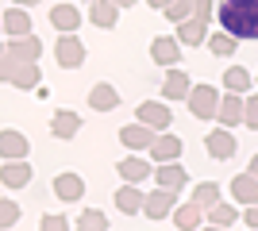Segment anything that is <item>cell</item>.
<instances>
[{
	"label": "cell",
	"mask_w": 258,
	"mask_h": 231,
	"mask_svg": "<svg viewBox=\"0 0 258 231\" xmlns=\"http://www.w3.org/2000/svg\"><path fill=\"white\" fill-rule=\"evenodd\" d=\"M173 227L177 231H197V227H205V208H201V204H197V200H189V204H177V208H173Z\"/></svg>",
	"instance_id": "20"
},
{
	"label": "cell",
	"mask_w": 258,
	"mask_h": 231,
	"mask_svg": "<svg viewBox=\"0 0 258 231\" xmlns=\"http://www.w3.org/2000/svg\"><path fill=\"white\" fill-rule=\"evenodd\" d=\"M162 16H166V20H173V23L189 20V16H193V0H170V4L162 8Z\"/></svg>",
	"instance_id": "34"
},
{
	"label": "cell",
	"mask_w": 258,
	"mask_h": 231,
	"mask_svg": "<svg viewBox=\"0 0 258 231\" xmlns=\"http://www.w3.org/2000/svg\"><path fill=\"white\" fill-rule=\"evenodd\" d=\"M0 185L4 189H23V185H31V162L27 158H16V162H4L0 166Z\"/></svg>",
	"instance_id": "17"
},
{
	"label": "cell",
	"mask_w": 258,
	"mask_h": 231,
	"mask_svg": "<svg viewBox=\"0 0 258 231\" xmlns=\"http://www.w3.org/2000/svg\"><path fill=\"white\" fill-rule=\"evenodd\" d=\"M89 108H93V112H116V108H119L116 85H108V81L93 85V89H89Z\"/></svg>",
	"instance_id": "22"
},
{
	"label": "cell",
	"mask_w": 258,
	"mask_h": 231,
	"mask_svg": "<svg viewBox=\"0 0 258 231\" xmlns=\"http://www.w3.org/2000/svg\"><path fill=\"white\" fill-rule=\"evenodd\" d=\"M216 123L220 127H239L243 123V93H227L220 97V108H216Z\"/></svg>",
	"instance_id": "13"
},
{
	"label": "cell",
	"mask_w": 258,
	"mask_h": 231,
	"mask_svg": "<svg viewBox=\"0 0 258 231\" xmlns=\"http://www.w3.org/2000/svg\"><path fill=\"white\" fill-rule=\"evenodd\" d=\"M173 208H177V193L173 189H154V193H147V200H143V216L147 220H166V216H173Z\"/></svg>",
	"instance_id": "6"
},
{
	"label": "cell",
	"mask_w": 258,
	"mask_h": 231,
	"mask_svg": "<svg viewBox=\"0 0 258 231\" xmlns=\"http://www.w3.org/2000/svg\"><path fill=\"white\" fill-rule=\"evenodd\" d=\"M12 73H16V58L4 54L0 58V81H12Z\"/></svg>",
	"instance_id": "38"
},
{
	"label": "cell",
	"mask_w": 258,
	"mask_h": 231,
	"mask_svg": "<svg viewBox=\"0 0 258 231\" xmlns=\"http://www.w3.org/2000/svg\"><path fill=\"white\" fill-rule=\"evenodd\" d=\"M181 150H185V143L177 139V135L158 131V135H154V143H151V162H177Z\"/></svg>",
	"instance_id": "16"
},
{
	"label": "cell",
	"mask_w": 258,
	"mask_h": 231,
	"mask_svg": "<svg viewBox=\"0 0 258 231\" xmlns=\"http://www.w3.org/2000/svg\"><path fill=\"white\" fill-rule=\"evenodd\" d=\"M154 181H158L162 189L181 193V189L189 185V170H185L181 162H158V166H154Z\"/></svg>",
	"instance_id": "15"
},
{
	"label": "cell",
	"mask_w": 258,
	"mask_h": 231,
	"mask_svg": "<svg viewBox=\"0 0 258 231\" xmlns=\"http://www.w3.org/2000/svg\"><path fill=\"white\" fill-rule=\"evenodd\" d=\"M12 4H16V8H35L39 0H12Z\"/></svg>",
	"instance_id": "40"
},
{
	"label": "cell",
	"mask_w": 258,
	"mask_h": 231,
	"mask_svg": "<svg viewBox=\"0 0 258 231\" xmlns=\"http://www.w3.org/2000/svg\"><path fill=\"white\" fill-rule=\"evenodd\" d=\"M220 89L216 85H193L189 89V97H185V104H189V112H193L197 120H216V108H220Z\"/></svg>",
	"instance_id": "2"
},
{
	"label": "cell",
	"mask_w": 258,
	"mask_h": 231,
	"mask_svg": "<svg viewBox=\"0 0 258 231\" xmlns=\"http://www.w3.org/2000/svg\"><path fill=\"white\" fill-rule=\"evenodd\" d=\"M197 231H231V227H216V223H205V227H197Z\"/></svg>",
	"instance_id": "43"
},
{
	"label": "cell",
	"mask_w": 258,
	"mask_h": 231,
	"mask_svg": "<svg viewBox=\"0 0 258 231\" xmlns=\"http://www.w3.org/2000/svg\"><path fill=\"white\" fill-rule=\"evenodd\" d=\"M27 154H31V143H27L23 131H16V127L0 131V158L4 162H16V158H27Z\"/></svg>",
	"instance_id": "12"
},
{
	"label": "cell",
	"mask_w": 258,
	"mask_h": 231,
	"mask_svg": "<svg viewBox=\"0 0 258 231\" xmlns=\"http://www.w3.org/2000/svg\"><path fill=\"white\" fill-rule=\"evenodd\" d=\"M39 81H43L39 62H16V73H12V85H16V89L31 93V89H39Z\"/></svg>",
	"instance_id": "28"
},
{
	"label": "cell",
	"mask_w": 258,
	"mask_h": 231,
	"mask_svg": "<svg viewBox=\"0 0 258 231\" xmlns=\"http://www.w3.org/2000/svg\"><path fill=\"white\" fill-rule=\"evenodd\" d=\"M50 131H54V139H74V135L81 131V116L70 112V108L54 112V116H50Z\"/></svg>",
	"instance_id": "26"
},
{
	"label": "cell",
	"mask_w": 258,
	"mask_h": 231,
	"mask_svg": "<svg viewBox=\"0 0 258 231\" xmlns=\"http://www.w3.org/2000/svg\"><path fill=\"white\" fill-rule=\"evenodd\" d=\"M116 170H119V177H123V181H131V185H143L147 177H154V166L143 162L135 150H127V158H119Z\"/></svg>",
	"instance_id": "14"
},
{
	"label": "cell",
	"mask_w": 258,
	"mask_h": 231,
	"mask_svg": "<svg viewBox=\"0 0 258 231\" xmlns=\"http://www.w3.org/2000/svg\"><path fill=\"white\" fill-rule=\"evenodd\" d=\"M193 200L201 204V208H212L216 200H224V189L216 185V181H201V185L193 189Z\"/></svg>",
	"instance_id": "32"
},
{
	"label": "cell",
	"mask_w": 258,
	"mask_h": 231,
	"mask_svg": "<svg viewBox=\"0 0 258 231\" xmlns=\"http://www.w3.org/2000/svg\"><path fill=\"white\" fill-rule=\"evenodd\" d=\"M243 123H247L250 131H258V93L243 97Z\"/></svg>",
	"instance_id": "35"
},
{
	"label": "cell",
	"mask_w": 258,
	"mask_h": 231,
	"mask_svg": "<svg viewBox=\"0 0 258 231\" xmlns=\"http://www.w3.org/2000/svg\"><path fill=\"white\" fill-rule=\"evenodd\" d=\"M151 62L162 69H170L181 62V43H177V35H158L151 43Z\"/></svg>",
	"instance_id": "7"
},
{
	"label": "cell",
	"mask_w": 258,
	"mask_h": 231,
	"mask_svg": "<svg viewBox=\"0 0 258 231\" xmlns=\"http://www.w3.org/2000/svg\"><path fill=\"white\" fill-rule=\"evenodd\" d=\"M227 197L235 200V204H258V177L250 174V170H243V174L231 177V185H227Z\"/></svg>",
	"instance_id": "9"
},
{
	"label": "cell",
	"mask_w": 258,
	"mask_h": 231,
	"mask_svg": "<svg viewBox=\"0 0 258 231\" xmlns=\"http://www.w3.org/2000/svg\"><path fill=\"white\" fill-rule=\"evenodd\" d=\"M8 54L16 58V62H39V58H43V39H35V35L12 39V43H8Z\"/></svg>",
	"instance_id": "24"
},
{
	"label": "cell",
	"mask_w": 258,
	"mask_h": 231,
	"mask_svg": "<svg viewBox=\"0 0 258 231\" xmlns=\"http://www.w3.org/2000/svg\"><path fill=\"white\" fill-rule=\"evenodd\" d=\"M39 231H70V220H66V216H43V220H39Z\"/></svg>",
	"instance_id": "37"
},
{
	"label": "cell",
	"mask_w": 258,
	"mask_h": 231,
	"mask_svg": "<svg viewBox=\"0 0 258 231\" xmlns=\"http://www.w3.org/2000/svg\"><path fill=\"white\" fill-rule=\"evenodd\" d=\"M205 46L212 50L216 58H231V54L239 50V39H231L227 31H216V35H208V43H205Z\"/></svg>",
	"instance_id": "31"
},
{
	"label": "cell",
	"mask_w": 258,
	"mask_h": 231,
	"mask_svg": "<svg viewBox=\"0 0 258 231\" xmlns=\"http://www.w3.org/2000/svg\"><path fill=\"white\" fill-rule=\"evenodd\" d=\"M205 150H208V158H212V162H231V158H235V150H239L231 127H216V131H208V135H205Z\"/></svg>",
	"instance_id": "4"
},
{
	"label": "cell",
	"mask_w": 258,
	"mask_h": 231,
	"mask_svg": "<svg viewBox=\"0 0 258 231\" xmlns=\"http://www.w3.org/2000/svg\"><path fill=\"white\" fill-rule=\"evenodd\" d=\"M81 4H93V0H81Z\"/></svg>",
	"instance_id": "46"
},
{
	"label": "cell",
	"mask_w": 258,
	"mask_h": 231,
	"mask_svg": "<svg viewBox=\"0 0 258 231\" xmlns=\"http://www.w3.org/2000/svg\"><path fill=\"white\" fill-rule=\"evenodd\" d=\"M216 23L231 39H258V0H216Z\"/></svg>",
	"instance_id": "1"
},
{
	"label": "cell",
	"mask_w": 258,
	"mask_h": 231,
	"mask_svg": "<svg viewBox=\"0 0 258 231\" xmlns=\"http://www.w3.org/2000/svg\"><path fill=\"white\" fill-rule=\"evenodd\" d=\"M143 200H147V193H143L139 185H131V181H123V185L116 189V208L123 212V216H135V212H143Z\"/></svg>",
	"instance_id": "23"
},
{
	"label": "cell",
	"mask_w": 258,
	"mask_h": 231,
	"mask_svg": "<svg viewBox=\"0 0 258 231\" xmlns=\"http://www.w3.org/2000/svg\"><path fill=\"white\" fill-rule=\"evenodd\" d=\"M177 43L181 46H201V43H208V23L205 20H197V16H189V20H181L177 23Z\"/></svg>",
	"instance_id": "21"
},
{
	"label": "cell",
	"mask_w": 258,
	"mask_h": 231,
	"mask_svg": "<svg viewBox=\"0 0 258 231\" xmlns=\"http://www.w3.org/2000/svg\"><path fill=\"white\" fill-rule=\"evenodd\" d=\"M116 8H135V0H112Z\"/></svg>",
	"instance_id": "42"
},
{
	"label": "cell",
	"mask_w": 258,
	"mask_h": 231,
	"mask_svg": "<svg viewBox=\"0 0 258 231\" xmlns=\"http://www.w3.org/2000/svg\"><path fill=\"white\" fill-rule=\"evenodd\" d=\"M189 89H193V77L185 73V69H166V81H162V100H185L189 97Z\"/></svg>",
	"instance_id": "19"
},
{
	"label": "cell",
	"mask_w": 258,
	"mask_h": 231,
	"mask_svg": "<svg viewBox=\"0 0 258 231\" xmlns=\"http://www.w3.org/2000/svg\"><path fill=\"white\" fill-rule=\"evenodd\" d=\"M54 62L62 69H81V62H85V43H81L77 35H62V39L54 43Z\"/></svg>",
	"instance_id": "5"
},
{
	"label": "cell",
	"mask_w": 258,
	"mask_h": 231,
	"mask_svg": "<svg viewBox=\"0 0 258 231\" xmlns=\"http://www.w3.org/2000/svg\"><path fill=\"white\" fill-rule=\"evenodd\" d=\"M254 81H258V73H254Z\"/></svg>",
	"instance_id": "47"
},
{
	"label": "cell",
	"mask_w": 258,
	"mask_h": 231,
	"mask_svg": "<svg viewBox=\"0 0 258 231\" xmlns=\"http://www.w3.org/2000/svg\"><path fill=\"white\" fill-rule=\"evenodd\" d=\"M20 223V204L12 197H0V231H12Z\"/></svg>",
	"instance_id": "33"
},
{
	"label": "cell",
	"mask_w": 258,
	"mask_h": 231,
	"mask_svg": "<svg viewBox=\"0 0 258 231\" xmlns=\"http://www.w3.org/2000/svg\"><path fill=\"white\" fill-rule=\"evenodd\" d=\"M4 54H8V43H0V58H4Z\"/></svg>",
	"instance_id": "45"
},
{
	"label": "cell",
	"mask_w": 258,
	"mask_h": 231,
	"mask_svg": "<svg viewBox=\"0 0 258 231\" xmlns=\"http://www.w3.org/2000/svg\"><path fill=\"white\" fill-rule=\"evenodd\" d=\"M135 120L154 127V131H170L173 127V108H170V100H143L139 112H135Z\"/></svg>",
	"instance_id": "3"
},
{
	"label": "cell",
	"mask_w": 258,
	"mask_h": 231,
	"mask_svg": "<svg viewBox=\"0 0 258 231\" xmlns=\"http://www.w3.org/2000/svg\"><path fill=\"white\" fill-rule=\"evenodd\" d=\"M46 20H50V27L58 35H77V27H81V8H74V4H54V8L46 12Z\"/></svg>",
	"instance_id": "10"
},
{
	"label": "cell",
	"mask_w": 258,
	"mask_h": 231,
	"mask_svg": "<svg viewBox=\"0 0 258 231\" xmlns=\"http://www.w3.org/2000/svg\"><path fill=\"white\" fill-rule=\"evenodd\" d=\"M89 20H93V27H100V31H112L119 23V8L112 0H93V4H89Z\"/></svg>",
	"instance_id": "25"
},
{
	"label": "cell",
	"mask_w": 258,
	"mask_h": 231,
	"mask_svg": "<svg viewBox=\"0 0 258 231\" xmlns=\"http://www.w3.org/2000/svg\"><path fill=\"white\" fill-rule=\"evenodd\" d=\"M147 4H151L154 12H162V8H166V4H170V0H147Z\"/></svg>",
	"instance_id": "41"
},
{
	"label": "cell",
	"mask_w": 258,
	"mask_h": 231,
	"mask_svg": "<svg viewBox=\"0 0 258 231\" xmlns=\"http://www.w3.org/2000/svg\"><path fill=\"white\" fill-rule=\"evenodd\" d=\"M50 189H54V197L62 200V204H74V200L85 197V177L81 174H58L50 181Z\"/></svg>",
	"instance_id": "11"
},
{
	"label": "cell",
	"mask_w": 258,
	"mask_h": 231,
	"mask_svg": "<svg viewBox=\"0 0 258 231\" xmlns=\"http://www.w3.org/2000/svg\"><path fill=\"white\" fill-rule=\"evenodd\" d=\"M243 223H247L250 231H258V204H247V212H243Z\"/></svg>",
	"instance_id": "39"
},
{
	"label": "cell",
	"mask_w": 258,
	"mask_h": 231,
	"mask_svg": "<svg viewBox=\"0 0 258 231\" xmlns=\"http://www.w3.org/2000/svg\"><path fill=\"white\" fill-rule=\"evenodd\" d=\"M108 227H112V223H108L104 208H85L74 223V231H108Z\"/></svg>",
	"instance_id": "30"
},
{
	"label": "cell",
	"mask_w": 258,
	"mask_h": 231,
	"mask_svg": "<svg viewBox=\"0 0 258 231\" xmlns=\"http://www.w3.org/2000/svg\"><path fill=\"white\" fill-rule=\"evenodd\" d=\"M205 220L216 227H231V223H239V204L235 200H216L212 208H205Z\"/></svg>",
	"instance_id": "27"
},
{
	"label": "cell",
	"mask_w": 258,
	"mask_h": 231,
	"mask_svg": "<svg viewBox=\"0 0 258 231\" xmlns=\"http://www.w3.org/2000/svg\"><path fill=\"white\" fill-rule=\"evenodd\" d=\"M193 16L197 20H216V0H193Z\"/></svg>",
	"instance_id": "36"
},
{
	"label": "cell",
	"mask_w": 258,
	"mask_h": 231,
	"mask_svg": "<svg viewBox=\"0 0 258 231\" xmlns=\"http://www.w3.org/2000/svg\"><path fill=\"white\" fill-rule=\"evenodd\" d=\"M154 127H147V123H123L119 127V143L127 146V150H135V154H143V150H151V143H154Z\"/></svg>",
	"instance_id": "8"
},
{
	"label": "cell",
	"mask_w": 258,
	"mask_h": 231,
	"mask_svg": "<svg viewBox=\"0 0 258 231\" xmlns=\"http://www.w3.org/2000/svg\"><path fill=\"white\" fill-rule=\"evenodd\" d=\"M247 170H250V174L258 177V154H254V158H250V166H247Z\"/></svg>",
	"instance_id": "44"
},
{
	"label": "cell",
	"mask_w": 258,
	"mask_h": 231,
	"mask_svg": "<svg viewBox=\"0 0 258 231\" xmlns=\"http://www.w3.org/2000/svg\"><path fill=\"white\" fill-rule=\"evenodd\" d=\"M0 31L8 35V39H23V35H31V12L12 4V8L0 16Z\"/></svg>",
	"instance_id": "18"
},
{
	"label": "cell",
	"mask_w": 258,
	"mask_h": 231,
	"mask_svg": "<svg viewBox=\"0 0 258 231\" xmlns=\"http://www.w3.org/2000/svg\"><path fill=\"white\" fill-rule=\"evenodd\" d=\"M224 89H227V93H243V97H247L250 89H254V73H250L247 66L224 69Z\"/></svg>",
	"instance_id": "29"
}]
</instances>
